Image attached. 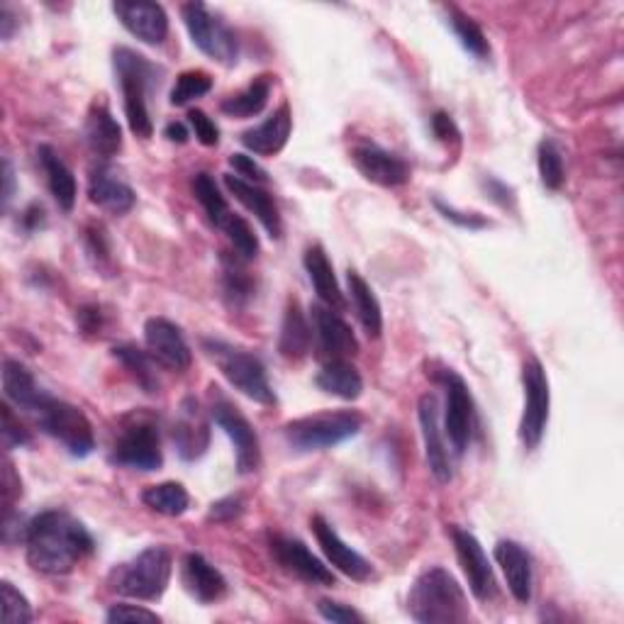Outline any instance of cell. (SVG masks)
Instances as JSON below:
<instances>
[{
	"instance_id": "36",
	"label": "cell",
	"mask_w": 624,
	"mask_h": 624,
	"mask_svg": "<svg viewBox=\"0 0 624 624\" xmlns=\"http://www.w3.org/2000/svg\"><path fill=\"white\" fill-rule=\"evenodd\" d=\"M444 10H447V22L458 44H462L471 57L486 61L491 57V44L486 40V34H483V30L478 28V22L466 16L464 10H458L456 6H447Z\"/></svg>"
},
{
	"instance_id": "53",
	"label": "cell",
	"mask_w": 624,
	"mask_h": 624,
	"mask_svg": "<svg viewBox=\"0 0 624 624\" xmlns=\"http://www.w3.org/2000/svg\"><path fill=\"white\" fill-rule=\"evenodd\" d=\"M483 190H486L488 194V198L493 200V202H498L501 208H507V210H515V190L507 186V184H503L501 178H493V176H488V178H483Z\"/></svg>"
},
{
	"instance_id": "57",
	"label": "cell",
	"mask_w": 624,
	"mask_h": 624,
	"mask_svg": "<svg viewBox=\"0 0 624 624\" xmlns=\"http://www.w3.org/2000/svg\"><path fill=\"white\" fill-rule=\"evenodd\" d=\"M164 137L169 139V142H176V145H186L188 142V137H190V132H188V127L184 125V122H169L167 125V130H164Z\"/></svg>"
},
{
	"instance_id": "6",
	"label": "cell",
	"mask_w": 624,
	"mask_h": 624,
	"mask_svg": "<svg viewBox=\"0 0 624 624\" xmlns=\"http://www.w3.org/2000/svg\"><path fill=\"white\" fill-rule=\"evenodd\" d=\"M174 573V556L167 546H149L132 562L112 573V588L135 601H159L167 593Z\"/></svg>"
},
{
	"instance_id": "11",
	"label": "cell",
	"mask_w": 624,
	"mask_h": 624,
	"mask_svg": "<svg viewBox=\"0 0 624 624\" xmlns=\"http://www.w3.org/2000/svg\"><path fill=\"white\" fill-rule=\"evenodd\" d=\"M110 462L135 471H159L164 466L159 427L149 417H135L115 439Z\"/></svg>"
},
{
	"instance_id": "24",
	"label": "cell",
	"mask_w": 624,
	"mask_h": 624,
	"mask_svg": "<svg viewBox=\"0 0 624 624\" xmlns=\"http://www.w3.org/2000/svg\"><path fill=\"white\" fill-rule=\"evenodd\" d=\"M181 578H184V588L190 593V597H196V601L202 605L218 603L227 593V581L222 573L198 552L186 554L181 566Z\"/></svg>"
},
{
	"instance_id": "16",
	"label": "cell",
	"mask_w": 624,
	"mask_h": 624,
	"mask_svg": "<svg viewBox=\"0 0 624 624\" xmlns=\"http://www.w3.org/2000/svg\"><path fill=\"white\" fill-rule=\"evenodd\" d=\"M417 417H419V429H423V442H425V456L427 466L439 483H449L454 478L452 458L447 442H444V429L439 425V400L435 393H425L417 405Z\"/></svg>"
},
{
	"instance_id": "19",
	"label": "cell",
	"mask_w": 624,
	"mask_h": 624,
	"mask_svg": "<svg viewBox=\"0 0 624 624\" xmlns=\"http://www.w3.org/2000/svg\"><path fill=\"white\" fill-rule=\"evenodd\" d=\"M269 546L276 564L284 571L293 573L296 578L310 585H335V573L329 571L300 539L276 534V537H271Z\"/></svg>"
},
{
	"instance_id": "21",
	"label": "cell",
	"mask_w": 624,
	"mask_h": 624,
	"mask_svg": "<svg viewBox=\"0 0 624 624\" xmlns=\"http://www.w3.org/2000/svg\"><path fill=\"white\" fill-rule=\"evenodd\" d=\"M495 562L503 568L507 588H511L513 597L517 603L527 605L534 593V568H532V556L519 542L513 539H501L493 549Z\"/></svg>"
},
{
	"instance_id": "49",
	"label": "cell",
	"mask_w": 624,
	"mask_h": 624,
	"mask_svg": "<svg viewBox=\"0 0 624 624\" xmlns=\"http://www.w3.org/2000/svg\"><path fill=\"white\" fill-rule=\"evenodd\" d=\"M229 167H232L237 171V176L245 178V181H249V184H257V186L269 184V174H266V169L259 167V164L254 161V157H249V155H232L229 157Z\"/></svg>"
},
{
	"instance_id": "22",
	"label": "cell",
	"mask_w": 624,
	"mask_h": 624,
	"mask_svg": "<svg viewBox=\"0 0 624 624\" xmlns=\"http://www.w3.org/2000/svg\"><path fill=\"white\" fill-rule=\"evenodd\" d=\"M225 186L229 194L241 202V206L257 215V220L261 222L266 232H269L271 239H281V235H284L281 212H278V206L269 190L257 184H249V181H245V178H239L235 174H225Z\"/></svg>"
},
{
	"instance_id": "32",
	"label": "cell",
	"mask_w": 624,
	"mask_h": 624,
	"mask_svg": "<svg viewBox=\"0 0 624 624\" xmlns=\"http://www.w3.org/2000/svg\"><path fill=\"white\" fill-rule=\"evenodd\" d=\"M347 286H349L354 310H356V317H359L364 333L372 339H378L380 333H384V310H380V303L376 298L374 288L368 286L361 278V274H356L354 269L347 271Z\"/></svg>"
},
{
	"instance_id": "8",
	"label": "cell",
	"mask_w": 624,
	"mask_h": 624,
	"mask_svg": "<svg viewBox=\"0 0 624 624\" xmlns=\"http://www.w3.org/2000/svg\"><path fill=\"white\" fill-rule=\"evenodd\" d=\"M181 18L190 40L202 55L222 63V67H235L239 59V42L235 30L225 20L212 16L208 6L198 3V0L181 8Z\"/></svg>"
},
{
	"instance_id": "38",
	"label": "cell",
	"mask_w": 624,
	"mask_h": 624,
	"mask_svg": "<svg viewBox=\"0 0 624 624\" xmlns=\"http://www.w3.org/2000/svg\"><path fill=\"white\" fill-rule=\"evenodd\" d=\"M190 188H194V196L202 206V210H206L210 222L222 229V225L229 220L232 210H229L225 196L220 194L218 184H215V178L206 171H200L194 176V184H190Z\"/></svg>"
},
{
	"instance_id": "45",
	"label": "cell",
	"mask_w": 624,
	"mask_h": 624,
	"mask_svg": "<svg viewBox=\"0 0 624 624\" xmlns=\"http://www.w3.org/2000/svg\"><path fill=\"white\" fill-rule=\"evenodd\" d=\"M435 208L442 212L444 220H449L462 229H486V227H491V220L483 218L481 212H462V210L447 206V202L439 200V198H435Z\"/></svg>"
},
{
	"instance_id": "9",
	"label": "cell",
	"mask_w": 624,
	"mask_h": 624,
	"mask_svg": "<svg viewBox=\"0 0 624 624\" xmlns=\"http://www.w3.org/2000/svg\"><path fill=\"white\" fill-rule=\"evenodd\" d=\"M522 386H525V410L519 417V442L527 452H534L544 439L552 410L549 376L534 356L522 366Z\"/></svg>"
},
{
	"instance_id": "50",
	"label": "cell",
	"mask_w": 624,
	"mask_h": 624,
	"mask_svg": "<svg viewBox=\"0 0 624 624\" xmlns=\"http://www.w3.org/2000/svg\"><path fill=\"white\" fill-rule=\"evenodd\" d=\"M106 620L115 624V622H159L161 617L157 613H151V610H147V607L120 603V605H112L108 610Z\"/></svg>"
},
{
	"instance_id": "54",
	"label": "cell",
	"mask_w": 624,
	"mask_h": 624,
	"mask_svg": "<svg viewBox=\"0 0 624 624\" xmlns=\"http://www.w3.org/2000/svg\"><path fill=\"white\" fill-rule=\"evenodd\" d=\"M79 327L83 335H98L100 327H103V313H100L98 305H86V308L79 310Z\"/></svg>"
},
{
	"instance_id": "44",
	"label": "cell",
	"mask_w": 624,
	"mask_h": 624,
	"mask_svg": "<svg viewBox=\"0 0 624 624\" xmlns=\"http://www.w3.org/2000/svg\"><path fill=\"white\" fill-rule=\"evenodd\" d=\"M86 251L93 259L96 269H106L110 266V241L106 237V229L100 225H91L86 229Z\"/></svg>"
},
{
	"instance_id": "29",
	"label": "cell",
	"mask_w": 624,
	"mask_h": 624,
	"mask_svg": "<svg viewBox=\"0 0 624 624\" xmlns=\"http://www.w3.org/2000/svg\"><path fill=\"white\" fill-rule=\"evenodd\" d=\"M86 142L98 157L110 159L122 149V130L106 103H93L83 127Z\"/></svg>"
},
{
	"instance_id": "42",
	"label": "cell",
	"mask_w": 624,
	"mask_h": 624,
	"mask_svg": "<svg viewBox=\"0 0 624 624\" xmlns=\"http://www.w3.org/2000/svg\"><path fill=\"white\" fill-rule=\"evenodd\" d=\"M212 91V79L206 71H184L176 79V86L171 91V106L181 108L188 106L190 100L208 96Z\"/></svg>"
},
{
	"instance_id": "33",
	"label": "cell",
	"mask_w": 624,
	"mask_h": 624,
	"mask_svg": "<svg viewBox=\"0 0 624 624\" xmlns=\"http://www.w3.org/2000/svg\"><path fill=\"white\" fill-rule=\"evenodd\" d=\"M3 393L10 403H16L28 413H34V407L44 398V390L37 386V380L28 372V366H22L16 359L3 361Z\"/></svg>"
},
{
	"instance_id": "7",
	"label": "cell",
	"mask_w": 624,
	"mask_h": 624,
	"mask_svg": "<svg viewBox=\"0 0 624 624\" xmlns=\"http://www.w3.org/2000/svg\"><path fill=\"white\" fill-rule=\"evenodd\" d=\"M32 415L37 417V423H40L44 435L57 439L71 456L86 458L93 454L96 449L93 427L88 423L83 410H79L76 405L44 393V398L34 407Z\"/></svg>"
},
{
	"instance_id": "15",
	"label": "cell",
	"mask_w": 624,
	"mask_h": 624,
	"mask_svg": "<svg viewBox=\"0 0 624 624\" xmlns=\"http://www.w3.org/2000/svg\"><path fill=\"white\" fill-rule=\"evenodd\" d=\"M145 344L151 359L171 372H186L194 361L184 333L167 317H149L145 323Z\"/></svg>"
},
{
	"instance_id": "34",
	"label": "cell",
	"mask_w": 624,
	"mask_h": 624,
	"mask_svg": "<svg viewBox=\"0 0 624 624\" xmlns=\"http://www.w3.org/2000/svg\"><path fill=\"white\" fill-rule=\"evenodd\" d=\"M112 356L125 366V372L135 378V384L145 393H149V396L159 393L157 368L149 351L135 347V344H118V347H112Z\"/></svg>"
},
{
	"instance_id": "52",
	"label": "cell",
	"mask_w": 624,
	"mask_h": 624,
	"mask_svg": "<svg viewBox=\"0 0 624 624\" xmlns=\"http://www.w3.org/2000/svg\"><path fill=\"white\" fill-rule=\"evenodd\" d=\"M241 513H245V503H241L239 495H227V498L212 503L208 519L210 522H232Z\"/></svg>"
},
{
	"instance_id": "56",
	"label": "cell",
	"mask_w": 624,
	"mask_h": 624,
	"mask_svg": "<svg viewBox=\"0 0 624 624\" xmlns=\"http://www.w3.org/2000/svg\"><path fill=\"white\" fill-rule=\"evenodd\" d=\"M12 196H16V174H12L10 159H3V208L8 210Z\"/></svg>"
},
{
	"instance_id": "27",
	"label": "cell",
	"mask_w": 624,
	"mask_h": 624,
	"mask_svg": "<svg viewBox=\"0 0 624 624\" xmlns=\"http://www.w3.org/2000/svg\"><path fill=\"white\" fill-rule=\"evenodd\" d=\"M303 266H305V271H308L310 284H313L317 298H320L323 305H327V308H333L337 313L347 308V300H344V293L337 284L335 269H333V264H329L327 251L323 249V245H313V247L305 249Z\"/></svg>"
},
{
	"instance_id": "1",
	"label": "cell",
	"mask_w": 624,
	"mask_h": 624,
	"mask_svg": "<svg viewBox=\"0 0 624 624\" xmlns=\"http://www.w3.org/2000/svg\"><path fill=\"white\" fill-rule=\"evenodd\" d=\"M24 546H28V562L34 571L47 576H63L79 566L88 554H93L96 542L73 515L47 511L24 527Z\"/></svg>"
},
{
	"instance_id": "5",
	"label": "cell",
	"mask_w": 624,
	"mask_h": 624,
	"mask_svg": "<svg viewBox=\"0 0 624 624\" xmlns=\"http://www.w3.org/2000/svg\"><path fill=\"white\" fill-rule=\"evenodd\" d=\"M364 427V417L351 410L317 413L300 419H293L284 427V437L290 449L300 454L333 449L337 444L356 437Z\"/></svg>"
},
{
	"instance_id": "40",
	"label": "cell",
	"mask_w": 624,
	"mask_h": 624,
	"mask_svg": "<svg viewBox=\"0 0 624 624\" xmlns=\"http://www.w3.org/2000/svg\"><path fill=\"white\" fill-rule=\"evenodd\" d=\"M222 232L227 235V239L232 241V247L237 251V257L241 261H254L259 257L261 245H259V237L254 232V227L241 218V215H229V220L222 225Z\"/></svg>"
},
{
	"instance_id": "39",
	"label": "cell",
	"mask_w": 624,
	"mask_h": 624,
	"mask_svg": "<svg viewBox=\"0 0 624 624\" xmlns=\"http://www.w3.org/2000/svg\"><path fill=\"white\" fill-rule=\"evenodd\" d=\"M537 167L544 188L558 190L566 181V167H564V151L552 137H544L537 147Z\"/></svg>"
},
{
	"instance_id": "13",
	"label": "cell",
	"mask_w": 624,
	"mask_h": 624,
	"mask_svg": "<svg viewBox=\"0 0 624 624\" xmlns=\"http://www.w3.org/2000/svg\"><path fill=\"white\" fill-rule=\"evenodd\" d=\"M449 537L454 542L456 558L458 564H462L471 593H474L481 603L493 601L495 593H498V583H495L493 566L488 562L486 552H483L481 542L468 529H462L456 525L449 527Z\"/></svg>"
},
{
	"instance_id": "25",
	"label": "cell",
	"mask_w": 624,
	"mask_h": 624,
	"mask_svg": "<svg viewBox=\"0 0 624 624\" xmlns=\"http://www.w3.org/2000/svg\"><path fill=\"white\" fill-rule=\"evenodd\" d=\"M174 444L184 462H196V458L208 452L210 427L202 419L200 405L194 398H186L181 405V417L174 425Z\"/></svg>"
},
{
	"instance_id": "47",
	"label": "cell",
	"mask_w": 624,
	"mask_h": 624,
	"mask_svg": "<svg viewBox=\"0 0 624 624\" xmlns=\"http://www.w3.org/2000/svg\"><path fill=\"white\" fill-rule=\"evenodd\" d=\"M188 122L190 127H194V132H196V139L200 145H206V147H218L220 142V130H218V125H215L212 118H208V112H202V110H190L188 112Z\"/></svg>"
},
{
	"instance_id": "14",
	"label": "cell",
	"mask_w": 624,
	"mask_h": 624,
	"mask_svg": "<svg viewBox=\"0 0 624 624\" xmlns=\"http://www.w3.org/2000/svg\"><path fill=\"white\" fill-rule=\"evenodd\" d=\"M112 12L118 16L127 32L149 47H159L169 37V16L159 3H149V0H118V3H112Z\"/></svg>"
},
{
	"instance_id": "17",
	"label": "cell",
	"mask_w": 624,
	"mask_h": 624,
	"mask_svg": "<svg viewBox=\"0 0 624 624\" xmlns=\"http://www.w3.org/2000/svg\"><path fill=\"white\" fill-rule=\"evenodd\" d=\"M310 529L315 534L317 544H320V549L329 562V566H335L339 573H344V576L351 581H368L374 576L372 562L364 558L356 549H351V546L339 537L337 529L329 525L325 517L315 515L310 519Z\"/></svg>"
},
{
	"instance_id": "58",
	"label": "cell",
	"mask_w": 624,
	"mask_h": 624,
	"mask_svg": "<svg viewBox=\"0 0 624 624\" xmlns=\"http://www.w3.org/2000/svg\"><path fill=\"white\" fill-rule=\"evenodd\" d=\"M12 30H16V16H12V10L8 6H3L0 8V37L10 40Z\"/></svg>"
},
{
	"instance_id": "12",
	"label": "cell",
	"mask_w": 624,
	"mask_h": 624,
	"mask_svg": "<svg viewBox=\"0 0 624 624\" xmlns=\"http://www.w3.org/2000/svg\"><path fill=\"white\" fill-rule=\"evenodd\" d=\"M444 396H447V405H444V435L449 437L454 452L462 456L468 444L471 435H474V398L466 380L458 376L452 368H444L442 376Z\"/></svg>"
},
{
	"instance_id": "26",
	"label": "cell",
	"mask_w": 624,
	"mask_h": 624,
	"mask_svg": "<svg viewBox=\"0 0 624 624\" xmlns=\"http://www.w3.org/2000/svg\"><path fill=\"white\" fill-rule=\"evenodd\" d=\"M88 196H91L93 206L103 208L110 215L130 212L137 202L135 190L106 167H98L91 171V178H88Z\"/></svg>"
},
{
	"instance_id": "18",
	"label": "cell",
	"mask_w": 624,
	"mask_h": 624,
	"mask_svg": "<svg viewBox=\"0 0 624 624\" xmlns=\"http://www.w3.org/2000/svg\"><path fill=\"white\" fill-rule=\"evenodd\" d=\"M351 161L366 181L376 186L398 188L410 181V167H407V161L374 142L356 145L351 149Z\"/></svg>"
},
{
	"instance_id": "20",
	"label": "cell",
	"mask_w": 624,
	"mask_h": 624,
	"mask_svg": "<svg viewBox=\"0 0 624 624\" xmlns=\"http://www.w3.org/2000/svg\"><path fill=\"white\" fill-rule=\"evenodd\" d=\"M310 317L313 335L317 337V344H320V349L329 359H347V356L359 354V341H356L354 329L337 310L317 303L310 308Z\"/></svg>"
},
{
	"instance_id": "2",
	"label": "cell",
	"mask_w": 624,
	"mask_h": 624,
	"mask_svg": "<svg viewBox=\"0 0 624 624\" xmlns=\"http://www.w3.org/2000/svg\"><path fill=\"white\" fill-rule=\"evenodd\" d=\"M410 617L423 624H456L468 620V601L447 568L432 566L415 578L407 595Z\"/></svg>"
},
{
	"instance_id": "3",
	"label": "cell",
	"mask_w": 624,
	"mask_h": 624,
	"mask_svg": "<svg viewBox=\"0 0 624 624\" xmlns=\"http://www.w3.org/2000/svg\"><path fill=\"white\" fill-rule=\"evenodd\" d=\"M112 67L122 88L127 125H130L135 137L149 139L155 135V125H151L149 118L147 96H149V86L155 83L159 69L147 57L135 52L130 47H115Z\"/></svg>"
},
{
	"instance_id": "31",
	"label": "cell",
	"mask_w": 624,
	"mask_h": 624,
	"mask_svg": "<svg viewBox=\"0 0 624 624\" xmlns=\"http://www.w3.org/2000/svg\"><path fill=\"white\" fill-rule=\"evenodd\" d=\"M315 386L339 400H359L364 393V378L359 368L347 359H329L320 368V374L315 376Z\"/></svg>"
},
{
	"instance_id": "35",
	"label": "cell",
	"mask_w": 624,
	"mask_h": 624,
	"mask_svg": "<svg viewBox=\"0 0 624 624\" xmlns=\"http://www.w3.org/2000/svg\"><path fill=\"white\" fill-rule=\"evenodd\" d=\"M271 98V79L269 76H259V79H254L245 91H239L235 96L225 98L220 103V110L229 118H254V115H259L266 103H269Z\"/></svg>"
},
{
	"instance_id": "30",
	"label": "cell",
	"mask_w": 624,
	"mask_h": 624,
	"mask_svg": "<svg viewBox=\"0 0 624 624\" xmlns=\"http://www.w3.org/2000/svg\"><path fill=\"white\" fill-rule=\"evenodd\" d=\"M37 159H40V167L47 176V186H49V190H52L57 206L63 212H71L76 206V194H79L73 171L49 145H42L40 149H37Z\"/></svg>"
},
{
	"instance_id": "48",
	"label": "cell",
	"mask_w": 624,
	"mask_h": 624,
	"mask_svg": "<svg viewBox=\"0 0 624 624\" xmlns=\"http://www.w3.org/2000/svg\"><path fill=\"white\" fill-rule=\"evenodd\" d=\"M3 442H6V447L12 449V447H28V444L32 442L30 437V432L22 427L20 419L12 415V407L6 403L3 407Z\"/></svg>"
},
{
	"instance_id": "10",
	"label": "cell",
	"mask_w": 624,
	"mask_h": 624,
	"mask_svg": "<svg viewBox=\"0 0 624 624\" xmlns=\"http://www.w3.org/2000/svg\"><path fill=\"white\" fill-rule=\"evenodd\" d=\"M212 405H210V415L215 419L225 435L229 437V442L235 444V454H237V471L241 476L254 474L261 466V444H259V435L249 419L241 415L239 407L225 398L222 393H218V388H212Z\"/></svg>"
},
{
	"instance_id": "41",
	"label": "cell",
	"mask_w": 624,
	"mask_h": 624,
	"mask_svg": "<svg viewBox=\"0 0 624 624\" xmlns=\"http://www.w3.org/2000/svg\"><path fill=\"white\" fill-rule=\"evenodd\" d=\"M239 264H241V259L239 261L225 259L222 290H225V300L232 305V308H245V305L254 296V281L249 278V274L241 269Z\"/></svg>"
},
{
	"instance_id": "55",
	"label": "cell",
	"mask_w": 624,
	"mask_h": 624,
	"mask_svg": "<svg viewBox=\"0 0 624 624\" xmlns=\"http://www.w3.org/2000/svg\"><path fill=\"white\" fill-rule=\"evenodd\" d=\"M44 225V208L42 206H30L28 210L22 212V227L28 229V232H37Z\"/></svg>"
},
{
	"instance_id": "37",
	"label": "cell",
	"mask_w": 624,
	"mask_h": 624,
	"mask_svg": "<svg viewBox=\"0 0 624 624\" xmlns=\"http://www.w3.org/2000/svg\"><path fill=\"white\" fill-rule=\"evenodd\" d=\"M142 503L159 515L167 517H181L190 507V495L188 491L176 481L157 483V486H149L142 493Z\"/></svg>"
},
{
	"instance_id": "4",
	"label": "cell",
	"mask_w": 624,
	"mask_h": 624,
	"mask_svg": "<svg viewBox=\"0 0 624 624\" xmlns=\"http://www.w3.org/2000/svg\"><path fill=\"white\" fill-rule=\"evenodd\" d=\"M202 349H206L215 366L220 368V374L229 380V386L237 388L241 396L261 405L276 403V393L269 378H266V368L259 356L220 339H202Z\"/></svg>"
},
{
	"instance_id": "46",
	"label": "cell",
	"mask_w": 624,
	"mask_h": 624,
	"mask_svg": "<svg viewBox=\"0 0 624 624\" xmlns=\"http://www.w3.org/2000/svg\"><path fill=\"white\" fill-rule=\"evenodd\" d=\"M317 613H320L327 622H335V624H364V615L356 613L351 605H344L337 601H327L323 597L320 603H317Z\"/></svg>"
},
{
	"instance_id": "43",
	"label": "cell",
	"mask_w": 624,
	"mask_h": 624,
	"mask_svg": "<svg viewBox=\"0 0 624 624\" xmlns=\"http://www.w3.org/2000/svg\"><path fill=\"white\" fill-rule=\"evenodd\" d=\"M0 601H3V624H30L34 620L30 601L10 581L0 583Z\"/></svg>"
},
{
	"instance_id": "51",
	"label": "cell",
	"mask_w": 624,
	"mask_h": 624,
	"mask_svg": "<svg viewBox=\"0 0 624 624\" xmlns=\"http://www.w3.org/2000/svg\"><path fill=\"white\" fill-rule=\"evenodd\" d=\"M429 125H432V132H435V137L439 139V142H444V145H462V132H458V127L452 120V115L439 110V112L432 115Z\"/></svg>"
},
{
	"instance_id": "28",
	"label": "cell",
	"mask_w": 624,
	"mask_h": 624,
	"mask_svg": "<svg viewBox=\"0 0 624 624\" xmlns=\"http://www.w3.org/2000/svg\"><path fill=\"white\" fill-rule=\"evenodd\" d=\"M313 347V325L305 317L298 298H290L284 313L281 335H278V351L284 359L300 361L310 354Z\"/></svg>"
},
{
	"instance_id": "23",
	"label": "cell",
	"mask_w": 624,
	"mask_h": 624,
	"mask_svg": "<svg viewBox=\"0 0 624 624\" xmlns=\"http://www.w3.org/2000/svg\"><path fill=\"white\" fill-rule=\"evenodd\" d=\"M293 132V115L288 103H284L274 115H269L261 125L245 130L239 137V142L257 157H276L278 151H284Z\"/></svg>"
}]
</instances>
